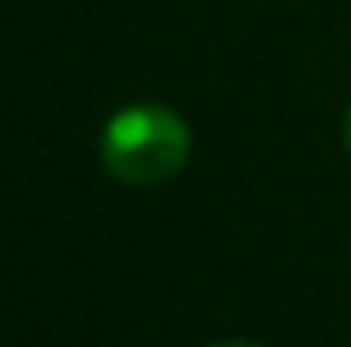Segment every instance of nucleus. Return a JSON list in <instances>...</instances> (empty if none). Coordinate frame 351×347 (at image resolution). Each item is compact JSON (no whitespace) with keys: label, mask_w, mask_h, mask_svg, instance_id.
I'll return each mask as SVG.
<instances>
[{"label":"nucleus","mask_w":351,"mask_h":347,"mask_svg":"<svg viewBox=\"0 0 351 347\" xmlns=\"http://www.w3.org/2000/svg\"><path fill=\"white\" fill-rule=\"evenodd\" d=\"M343 139H348V147H351V110H348V119H343Z\"/></svg>","instance_id":"nucleus-3"},{"label":"nucleus","mask_w":351,"mask_h":347,"mask_svg":"<svg viewBox=\"0 0 351 347\" xmlns=\"http://www.w3.org/2000/svg\"><path fill=\"white\" fill-rule=\"evenodd\" d=\"M188 152H192L188 123L172 106H160V102L123 106L102 127V139H98L102 168L114 180L139 184V188L172 180L188 164Z\"/></svg>","instance_id":"nucleus-1"},{"label":"nucleus","mask_w":351,"mask_h":347,"mask_svg":"<svg viewBox=\"0 0 351 347\" xmlns=\"http://www.w3.org/2000/svg\"><path fill=\"white\" fill-rule=\"evenodd\" d=\"M208 347H258V344H245V339H221V344H208Z\"/></svg>","instance_id":"nucleus-2"}]
</instances>
